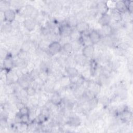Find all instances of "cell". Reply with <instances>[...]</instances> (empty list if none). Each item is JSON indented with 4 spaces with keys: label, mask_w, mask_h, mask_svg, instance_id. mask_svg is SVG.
Masks as SVG:
<instances>
[{
    "label": "cell",
    "mask_w": 133,
    "mask_h": 133,
    "mask_svg": "<svg viewBox=\"0 0 133 133\" xmlns=\"http://www.w3.org/2000/svg\"><path fill=\"white\" fill-rule=\"evenodd\" d=\"M3 16L4 21L7 23H11L15 20L16 12L14 10L9 8L4 11Z\"/></svg>",
    "instance_id": "6da1fadb"
},
{
    "label": "cell",
    "mask_w": 133,
    "mask_h": 133,
    "mask_svg": "<svg viewBox=\"0 0 133 133\" xmlns=\"http://www.w3.org/2000/svg\"><path fill=\"white\" fill-rule=\"evenodd\" d=\"M95 51V48L93 45H88L84 46L82 49V55L86 58H91Z\"/></svg>",
    "instance_id": "7a4b0ae2"
},
{
    "label": "cell",
    "mask_w": 133,
    "mask_h": 133,
    "mask_svg": "<svg viewBox=\"0 0 133 133\" xmlns=\"http://www.w3.org/2000/svg\"><path fill=\"white\" fill-rule=\"evenodd\" d=\"M88 35L92 45L97 44L100 42L101 38V34L95 30L91 31Z\"/></svg>",
    "instance_id": "3957f363"
},
{
    "label": "cell",
    "mask_w": 133,
    "mask_h": 133,
    "mask_svg": "<svg viewBox=\"0 0 133 133\" xmlns=\"http://www.w3.org/2000/svg\"><path fill=\"white\" fill-rule=\"evenodd\" d=\"M62 46L61 45V44L59 42L54 41L51 43L49 45L48 48L49 51L52 54H56L61 51Z\"/></svg>",
    "instance_id": "277c9868"
},
{
    "label": "cell",
    "mask_w": 133,
    "mask_h": 133,
    "mask_svg": "<svg viewBox=\"0 0 133 133\" xmlns=\"http://www.w3.org/2000/svg\"><path fill=\"white\" fill-rule=\"evenodd\" d=\"M75 27L77 32L80 34H83L88 30L89 26L87 22L85 21H80L77 23Z\"/></svg>",
    "instance_id": "5b68a950"
},
{
    "label": "cell",
    "mask_w": 133,
    "mask_h": 133,
    "mask_svg": "<svg viewBox=\"0 0 133 133\" xmlns=\"http://www.w3.org/2000/svg\"><path fill=\"white\" fill-rule=\"evenodd\" d=\"M72 32V27L68 23L62 25L60 28V33L63 36H70Z\"/></svg>",
    "instance_id": "8992f818"
},
{
    "label": "cell",
    "mask_w": 133,
    "mask_h": 133,
    "mask_svg": "<svg viewBox=\"0 0 133 133\" xmlns=\"http://www.w3.org/2000/svg\"><path fill=\"white\" fill-rule=\"evenodd\" d=\"M3 65L4 69L9 72L14 66V61L12 59L8 56L6 58L3 59Z\"/></svg>",
    "instance_id": "52a82bcc"
},
{
    "label": "cell",
    "mask_w": 133,
    "mask_h": 133,
    "mask_svg": "<svg viewBox=\"0 0 133 133\" xmlns=\"http://www.w3.org/2000/svg\"><path fill=\"white\" fill-rule=\"evenodd\" d=\"M115 9L120 13H124L127 11V8L124 1H119L115 3Z\"/></svg>",
    "instance_id": "ba28073f"
},
{
    "label": "cell",
    "mask_w": 133,
    "mask_h": 133,
    "mask_svg": "<svg viewBox=\"0 0 133 133\" xmlns=\"http://www.w3.org/2000/svg\"><path fill=\"white\" fill-rule=\"evenodd\" d=\"M111 20L112 19L110 15L108 14H105L101 15V17L99 19V22L101 25H108L110 24Z\"/></svg>",
    "instance_id": "9c48e42d"
},
{
    "label": "cell",
    "mask_w": 133,
    "mask_h": 133,
    "mask_svg": "<svg viewBox=\"0 0 133 133\" xmlns=\"http://www.w3.org/2000/svg\"><path fill=\"white\" fill-rule=\"evenodd\" d=\"M96 7L98 11L100 12L101 15L107 14V12L109 10V8L107 5L106 3L103 2H101L98 3Z\"/></svg>",
    "instance_id": "30bf717a"
},
{
    "label": "cell",
    "mask_w": 133,
    "mask_h": 133,
    "mask_svg": "<svg viewBox=\"0 0 133 133\" xmlns=\"http://www.w3.org/2000/svg\"><path fill=\"white\" fill-rule=\"evenodd\" d=\"M23 24H24L25 28L29 31H31L33 30L35 26V23L34 21L32 19H25L24 21Z\"/></svg>",
    "instance_id": "8fae6325"
},
{
    "label": "cell",
    "mask_w": 133,
    "mask_h": 133,
    "mask_svg": "<svg viewBox=\"0 0 133 133\" xmlns=\"http://www.w3.org/2000/svg\"><path fill=\"white\" fill-rule=\"evenodd\" d=\"M62 99L58 93H55L51 97L50 101L51 102L55 105H59L62 103Z\"/></svg>",
    "instance_id": "7c38bea8"
},
{
    "label": "cell",
    "mask_w": 133,
    "mask_h": 133,
    "mask_svg": "<svg viewBox=\"0 0 133 133\" xmlns=\"http://www.w3.org/2000/svg\"><path fill=\"white\" fill-rule=\"evenodd\" d=\"M101 30H102V33L106 36L109 37L111 36L113 33V28L110 24L102 25Z\"/></svg>",
    "instance_id": "4fadbf2b"
},
{
    "label": "cell",
    "mask_w": 133,
    "mask_h": 133,
    "mask_svg": "<svg viewBox=\"0 0 133 133\" xmlns=\"http://www.w3.org/2000/svg\"><path fill=\"white\" fill-rule=\"evenodd\" d=\"M110 15L111 17L112 20H113L116 22H119L122 21L123 19L122 14L117 11L116 10H113Z\"/></svg>",
    "instance_id": "5bb4252c"
},
{
    "label": "cell",
    "mask_w": 133,
    "mask_h": 133,
    "mask_svg": "<svg viewBox=\"0 0 133 133\" xmlns=\"http://www.w3.org/2000/svg\"><path fill=\"white\" fill-rule=\"evenodd\" d=\"M66 72L70 77H74L77 76L78 74V70L73 67H68L66 69Z\"/></svg>",
    "instance_id": "9a60e30c"
},
{
    "label": "cell",
    "mask_w": 133,
    "mask_h": 133,
    "mask_svg": "<svg viewBox=\"0 0 133 133\" xmlns=\"http://www.w3.org/2000/svg\"><path fill=\"white\" fill-rule=\"evenodd\" d=\"M73 45L71 43H65L62 46V50L66 53H70L73 50Z\"/></svg>",
    "instance_id": "2e32d148"
},
{
    "label": "cell",
    "mask_w": 133,
    "mask_h": 133,
    "mask_svg": "<svg viewBox=\"0 0 133 133\" xmlns=\"http://www.w3.org/2000/svg\"><path fill=\"white\" fill-rule=\"evenodd\" d=\"M17 57L19 59L24 60L27 57V51L22 49H20L17 54Z\"/></svg>",
    "instance_id": "e0dca14e"
},
{
    "label": "cell",
    "mask_w": 133,
    "mask_h": 133,
    "mask_svg": "<svg viewBox=\"0 0 133 133\" xmlns=\"http://www.w3.org/2000/svg\"><path fill=\"white\" fill-rule=\"evenodd\" d=\"M29 113H30L29 109L25 106H23L20 109H19V116L29 115Z\"/></svg>",
    "instance_id": "ac0fdd59"
},
{
    "label": "cell",
    "mask_w": 133,
    "mask_h": 133,
    "mask_svg": "<svg viewBox=\"0 0 133 133\" xmlns=\"http://www.w3.org/2000/svg\"><path fill=\"white\" fill-rule=\"evenodd\" d=\"M124 2L127 8V11H128L130 13H132L133 8V2L131 1H124Z\"/></svg>",
    "instance_id": "d6986e66"
},
{
    "label": "cell",
    "mask_w": 133,
    "mask_h": 133,
    "mask_svg": "<svg viewBox=\"0 0 133 133\" xmlns=\"http://www.w3.org/2000/svg\"><path fill=\"white\" fill-rule=\"evenodd\" d=\"M19 118H20V122L21 123L24 124H26L29 121V119H30L29 115L19 116Z\"/></svg>",
    "instance_id": "ffe728a7"
},
{
    "label": "cell",
    "mask_w": 133,
    "mask_h": 133,
    "mask_svg": "<svg viewBox=\"0 0 133 133\" xmlns=\"http://www.w3.org/2000/svg\"><path fill=\"white\" fill-rule=\"evenodd\" d=\"M26 93L28 96H33L35 94V89L32 87V86H29L27 87V88L25 89Z\"/></svg>",
    "instance_id": "44dd1931"
},
{
    "label": "cell",
    "mask_w": 133,
    "mask_h": 133,
    "mask_svg": "<svg viewBox=\"0 0 133 133\" xmlns=\"http://www.w3.org/2000/svg\"><path fill=\"white\" fill-rule=\"evenodd\" d=\"M70 123L71 124L70 125L73 126H78L79 124V119L76 117L71 118L70 121Z\"/></svg>",
    "instance_id": "7402d4cb"
},
{
    "label": "cell",
    "mask_w": 133,
    "mask_h": 133,
    "mask_svg": "<svg viewBox=\"0 0 133 133\" xmlns=\"http://www.w3.org/2000/svg\"><path fill=\"white\" fill-rule=\"evenodd\" d=\"M12 25H11V24L9 23H7L3 26L4 31H5V32H10L12 29Z\"/></svg>",
    "instance_id": "603a6c76"
},
{
    "label": "cell",
    "mask_w": 133,
    "mask_h": 133,
    "mask_svg": "<svg viewBox=\"0 0 133 133\" xmlns=\"http://www.w3.org/2000/svg\"><path fill=\"white\" fill-rule=\"evenodd\" d=\"M19 84L20 86L22 87V88L24 89H25L26 88H27L29 86V85L28 84V82L25 80H22L21 81H20Z\"/></svg>",
    "instance_id": "cb8c5ba5"
},
{
    "label": "cell",
    "mask_w": 133,
    "mask_h": 133,
    "mask_svg": "<svg viewBox=\"0 0 133 133\" xmlns=\"http://www.w3.org/2000/svg\"><path fill=\"white\" fill-rule=\"evenodd\" d=\"M38 118L40 121H44L45 120V116L43 114H41L38 115Z\"/></svg>",
    "instance_id": "d4e9b609"
}]
</instances>
